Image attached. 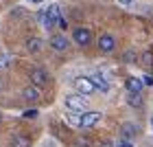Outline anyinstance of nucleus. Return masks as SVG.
<instances>
[{
    "instance_id": "nucleus-1",
    "label": "nucleus",
    "mask_w": 153,
    "mask_h": 147,
    "mask_svg": "<svg viewBox=\"0 0 153 147\" xmlns=\"http://www.w3.org/2000/svg\"><path fill=\"white\" fill-rule=\"evenodd\" d=\"M39 20H42V24H44L46 31H53L55 26H57V22L61 20L59 4H51V7H48V11H42L39 13Z\"/></svg>"
},
{
    "instance_id": "nucleus-2",
    "label": "nucleus",
    "mask_w": 153,
    "mask_h": 147,
    "mask_svg": "<svg viewBox=\"0 0 153 147\" xmlns=\"http://www.w3.org/2000/svg\"><path fill=\"white\" fill-rule=\"evenodd\" d=\"M72 40H74L79 46L85 48V46L92 44V31L85 29V26H76V29L72 31Z\"/></svg>"
},
{
    "instance_id": "nucleus-3",
    "label": "nucleus",
    "mask_w": 153,
    "mask_h": 147,
    "mask_svg": "<svg viewBox=\"0 0 153 147\" xmlns=\"http://www.w3.org/2000/svg\"><path fill=\"white\" fill-rule=\"evenodd\" d=\"M64 103L70 112H85V99L81 94H68L64 99Z\"/></svg>"
},
{
    "instance_id": "nucleus-4",
    "label": "nucleus",
    "mask_w": 153,
    "mask_h": 147,
    "mask_svg": "<svg viewBox=\"0 0 153 147\" xmlns=\"http://www.w3.org/2000/svg\"><path fill=\"white\" fill-rule=\"evenodd\" d=\"M74 88H76V92H81V97L83 94H92L96 90L90 77H76V79H74Z\"/></svg>"
},
{
    "instance_id": "nucleus-5",
    "label": "nucleus",
    "mask_w": 153,
    "mask_h": 147,
    "mask_svg": "<svg viewBox=\"0 0 153 147\" xmlns=\"http://www.w3.org/2000/svg\"><path fill=\"white\" fill-rule=\"evenodd\" d=\"M125 88H127V92H131V94H140L144 83H142L140 77H127V79H125Z\"/></svg>"
},
{
    "instance_id": "nucleus-6",
    "label": "nucleus",
    "mask_w": 153,
    "mask_h": 147,
    "mask_svg": "<svg viewBox=\"0 0 153 147\" xmlns=\"http://www.w3.org/2000/svg\"><path fill=\"white\" fill-rule=\"evenodd\" d=\"M116 48V40H114V35H109V33H103V35L99 38V51H103V53H112Z\"/></svg>"
},
{
    "instance_id": "nucleus-7",
    "label": "nucleus",
    "mask_w": 153,
    "mask_h": 147,
    "mask_svg": "<svg viewBox=\"0 0 153 147\" xmlns=\"http://www.w3.org/2000/svg\"><path fill=\"white\" fill-rule=\"evenodd\" d=\"M31 81H33V86H35V88H44L48 83L46 70H42V68H33V70H31Z\"/></svg>"
},
{
    "instance_id": "nucleus-8",
    "label": "nucleus",
    "mask_w": 153,
    "mask_h": 147,
    "mask_svg": "<svg viewBox=\"0 0 153 147\" xmlns=\"http://www.w3.org/2000/svg\"><path fill=\"white\" fill-rule=\"evenodd\" d=\"M101 121V112H83L81 114V128H94Z\"/></svg>"
},
{
    "instance_id": "nucleus-9",
    "label": "nucleus",
    "mask_w": 153,
    "mask_h": 147,
    "mask_svg": "<svg viewBox=\"0 0 153 147\" xmlns=\"http://www.w3.org/2000/svg\"><path fill=\"white\" fill-rule=\"evenodd\" d=\"M51 46L55 48V51H66V48L70 46V42H68V38L64 35V33H57V35L51 38Z\"/></svg>"
},
{
    "instance_id": "nucleus-10",
    "label": "nucleus",
    "mask_w": 153,
    "mask_h": 147,
    "mask_svg": "<svg viewBox=\"0 0 153 147\" xmlns=\"http://www.w3.org/2000/svg\"><path fill=\"white\" fill-rule=\"evenodd\" d=\"M138 132H140V130H138L136 123H123L120 125V138H129V141H131V138L138 136Z\"/></svg>"
},
{
    "instance_id": "nucleus-11",
    "label": "nucleus",
    "mask_w": 153,
    "mask_h": 147,
    "mask_svg": "<svg viewBox=\"0 0 153 147\" xmlns=\"http://www.w3.org/2000/svg\"><path fill=\"white\" fill-rule=\"evenodd\" d=\"M90 79H92V83H94V88H96V90H101V92H109V81H107L101 73H94L92 77H90Z\"/></svg>"
},
{
    "instance_id": "nucleus-12",
    "label": "nucleus",
    "mask_w": 153,
    "mask_h": 147,
    "mask_svg": "<svg viewBox=\"0 0 153 147\" xmlns=\"http://www.w3.org/2000/svg\"><path fill=\"white\" fill-rule=\"evenodd\" d=\"M22 97H24L26 101L35 103V101L39 99V88H35V86H26V88L22 90Z\"/></svg>"
},
{
    "instance_id": "nucleus-13",
    "label": "nucleus",
    "mask_w": 153,
    "mask_h": 147,
    "mask_svg": "<svg viewBox=\"0 0 153 147\" xmlns=\"http://www.w3.org/2000/svg\"><path fill=\"white\" fill-rule=\"evenodd\" d=\"M26 48H29L31 53H39L42 51V40L39 38H29L26 40Z\"/></svg>"
},
{
    "instance_id": "nucleus-14",
    "label": "nucleus",
    "mask_w": 153,
    "mask_h": 147,
    "mask_svg": "<svg viewBox=\"0 0 153 147\" xmlns=\"http://www.w3.org/2000/svg\"><path fill=\"white\" fill-rule=\"evenodd\" d=\"M11 145H13V147H29L31 141H29L26 136H22V134H16V136L11 138Z\"/></svg>"
},
{
    "instance_id": "nucleus-15",
    "label": "nucleus",
    "mask_w": 153,
    "mask_h": 147,
    "mask_svg": "<svg viewBox=\"0 0 153 147\" xmlns=\"http://www.w3.org/2000/svg\"><path fill=\"white\" fill-rule=\"evenodd\" d=\"M127 103L131 108H140L142 106V94H131V92H127Z\"/></svg>"
},
{
    "instance_id": "nucleus-16",
    "label": "nucleus",
    "mask_w": 153,
    "mask_h": 147,
    "mask_svg": "<svg viewBox=\"0 0 153 147\" xmlns=\"http://www.w3.org/2000/svg\"><path fill=\"white\" fill-rule=\"evenodd\" d=\"M68 123L74 125V128H81V116H76V114H68Z\"/></svg>"
},
{
    "instance_id": "nucleus-17",
    "label": "nucleus",
    "mask_w": 153,
    "mask_h": 147,
    "mask_svg": "<svg viewBox=\"0 0 153 147\" xmlns=\"http://www.w3.org/2000/svg\"><path fill=\"white\" fill-rule=\"evenodd\" d=\"M142 64H144V66H151V68H153V53H149V51H147V53L142 55Z\"/></svg>"
},
{
    "instance_id": "nucleus-18",
    "label": "nucleus",
    "mask_w": 153,
    "mask_h": 147,
    "mask_svg": "<svg viewBox=\"0 0 153 147\" xmlns=\"http://www.w3.org/2000/svg\"><path fill=\"white\" fill-rule=\"evenodd\" d=\"M116 147H134V143H131L129 138H118V143H116Z\"/></svg>"
},
{
    "instance_id": "nucleus-19",
    "label": "nucleus",
    "mask_w": 153,
    "mask_h": 147,
    "mask_svg": "<svg viewBox=\"0 0 153 147\" xmlns=\"http://www.w3.org/2000/svg\"><path fill=\"white\" fill-rule=\"evenodd\" d=\"M142 83H144V86H153V75H144L142 77Z\"/></svg>"
},
{
    "instance_id": "nucleus-20",
    "label": "nucleus",
    "mask_w": 153,
    "mask_h": 147,
    "mask_svg": "<svg viewBox=\"0 0 153 147\" xmlns=\"http://www.w3.org/2000/svg\"><path fill=\"white\" fill-rule=\"evenodd\" d=\"M9 59H11L9 55H0V68H4L7 64H9Z\"/></svg>"
},
{
    "instance_id": "nucleus-21",
    "label": "nucleus",
    "mask_w": 153,
    "mask_h": 147,
    "mask_svg": "<svg viewBox=\"0 0 153 147\" xmlns=\"http://www.w3.org/2000/svg\"><path fill=\"white\" fill-rule=\"evenodd\" d=\"M125 62H136V55H134V51H127V53H125Z\"/></svg>"
},
{
    "instance_id": "nucleus-22",
    "label": "nucleus",
    "mask_w": 153,
    "mask_h": 147,
    "mask_svg": "<svg viewBox=\"0 0 153 147\" xmlns=\"http://www.w3.org/2000/svg\"><path fill=\"white\" fill-rule=\"evenodd\" d=\"M24 116H26V118H35V116H37V110H26Z\"/></svg>"
},
{
    "instance_id": "nucleus-23",
    "label": "nucleus",
    "mask_w": 153,
    "mask_h": 147,
    "mask_svg": "<svg viewBox=\"0 0 153 147\" xmlns=\"http://www.w3.org/2000/svg\"><path fill=\"white\" fill-rule=\"evenodd\" d=\"M88 145H90L88 138H79V143H76V147H88Z\"/></svg>"
},
{
    "instance_id": "nucleus-24",
    "label": "nucleus",
    "mask_w": 153,
    "mask_h": 147,
    "mask_svg": "<svg viewBox=\"0 0 153 147\" xmlns=\"http://www.w3.org/2000/svg\"><path fill=\"white\" fill-rule=\"evenodd\" d=\"M99 147H116V145H114V143H109V141H103Z\"/></svg>"
},
{
    "instance_id": "nucleus-25",
    "label": "nucleus",
    "mask_w": 153,
    "mask_h": 147,
    "mask_svg": "<svg viewBox=\"0 0 153 147\" xmlns=\"http://www.w3.org/2000/svg\"><path fill=\"white\" fill-rule=\"evenodd\" d=\"M57 24L61 26V29H66V26H68V22H66V18H61V20H59V22H57Z\"/></svg>"
},
{
    "instance_id": "nucleus-26",
    "label": "nucleus",
    "mask_w": 153,
    "mask_h": 147,
    "mask_svg": "<svg viewBox=\"0 0 153 147\" xmlns=\"http://www.w3.org/2000/svg\"><path fill=\"white\" fill-rule=\"evenodd\" d=\"M131 2H134V0H118V4H125V7L131 4Z\"/></svg>"
},
{
    "instance_id": "nucleus-27",
    "label": "nucleus",
    "mask_w": 153,
    "mask_h": 147,
    "mask_svg": "<svg viewBox=\"0 0 153 147\" xmlns=\"http://www.w3.org/2000/svg\"><path fill=\"white\" fill-rule=\"evenodd\" d=\"M29 2H33V4H42L44 0H29Z\"/></svg>"
},
{
    "instance_id": "nucleus-28",
    "label": "nucleus",
    "mask_w": 153,
    "mask_h": 147,
    "mask_svg": "<svg viewBox=\"0 0 153 147\" xmlns=\"http://www.w3.org/2000/svg\"><path fill=\"white\" fill-rule=\"evenodd\" d=\"M0 121H2V114H0Z\"/></svg>"
}]
</instances>
